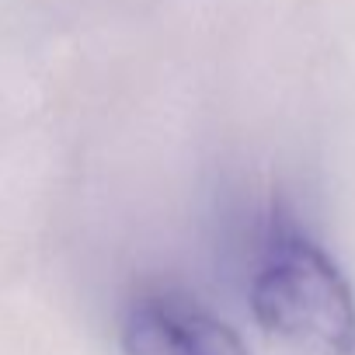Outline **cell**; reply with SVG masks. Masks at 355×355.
I'll return each instance as SVG.
<instances>
[{"instance_id":"2","label":"cell","mask_w":355,"mask_h":355,"mask_svg":"<svg viewBox=\"0 0 355 355\" xmlns=\"http://www.w3.org/2000/svg\"><path fill=\"white\" fill-rule=\"evenodd\" d=\"M125 355H248L237 331L178 289L139 293L119 331Z\"/></svg>"},{"instance_id":"1","label":"cell","mask_w":355,"mask_h":355,"mask_svg":"<svg viewBox=\"0 0 355 355\" xmlns=\"http://www.w3.org/2000/svg\"><path fill=\"white\" fill-rule=\"evenodd\" d=\"M254 320L306 355H355V293L338 261L300 227L272 230L251 275Z\"/></svg>"}]
</instances>
